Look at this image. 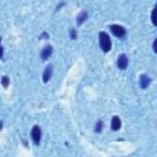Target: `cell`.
Returning a JSON list of instances; mask_svg holds the SVG:
<instances>
[{
    "mask_svg": "<svg viewBox=\"0 0 157 157\" xmlns=\"http://www.w3.org/2000/svg\"><path fill=\"white\" fill-rule=\"evenodd\" d=\"M110 31L115 37H124L125 33H126V29L120 25H112L110 26Z\"/></svg>",
    "mask_w": 157,
    "mask_h": 157,
    "instance_id": "3",
    "label": "cell"
},
{
    "mask_svg": "<svg viewBox=\"0 0 157 157\" xmlns=\"http://www.w3.org/2000/svg\"><path fill=\"white\" fill-rule=\"evenodd\" d=\"M52 52H53L52 45H45V47L42 49V52H40V58H42V60H47V59L50 56Z\"/></svg>",
    "mask_w": 157,
    "mask_h": 157,
    "instance_id": "5",
    "label": "cell"
},
{
    "mask_svg": "<svg viewBox=\"0 0 157 157\" xmlns=\"http://www.w3.org/2000/svg\"><path fill=\"white\" fill-rule=\"evenodd\" d=\"M1 83H2V87H4V88H6V87L9 86V83H10V78H9L7 76H2Z\"/></svg>",
    "mask_w": 157,
    "mask_h": 157,
    "instance_id": "11",
    "label": "cell"
},
{
    "mask_svg": "<svg viewBox=\"0 0 157 157\" xmlns=\"http://www.w3.org/2000/svg\"><path fill=\"white\" fill-rule=\"evenodd\" d=\"M120 126H121V121H120V118L119 117H113L112 118V123H110V128H112V130H114V131H117V130H119L120 129Z\"/></svg>",
    "mask_w": 157,
    "mask_h": 157,
    "instance_id": "6",
    "label": "cell"
},
{
    "mask_svg": "<svg viewBox=\"0 0 157 157\" xmlns=\"http://www.w3.org/2000/svg\"><path fill=\"white\" fill-rule=\"evenodd\" d=\"M102 124H103L102 120H99V121L97 123V125H96V131H97V132H99V131L102 130Z\"/></svg>",
    "mask_w": 157,
    "mask_h": 157,
    "instance_id": "12",
    "label": "cell"
},
{
    "mask_svg": "<svg viewBox=\"0 0 157 157\" xmlns=\"http://www.w3.org/2000/svg\"><path fill=\"white\" fill-rule=\"evenodd\" d=\"M151 21L155 26H157V5L153 7L152 10V13H151Z\"/></svg>",
    "mask_w": 157,
    "mask_h": 157,
    "instance_id": "10",
    "label": "cell"
},
{
    "mask_svg": "<svg viewBox=\"0 0 157 157\" xmlns=\"http://www.w3.org/2000/svg\"><path fill=\"white\" fill-rule=\"evenodd\" d=\"M31 137L33 140V142L36 145H38L40 142V137H42V131H40V128L38 125H34L31 130Z\"/></svg>",
    "mask_w": 157,
    "mask_h": 157,
    "instance_id": "2",
    "label": "cell"
},
{
    "mask_svg": "<svg viewBox=\"0 0 157 157\" xmlns=\"http://www.w3.org/2000/svg\"><path fill=\"white\" fill-rule=\"evenodd\" d=\"M99 45H101V49L107 53L112 48V40H110V37L108 36V33L105 32H99Z\"/></svg>",
    "mask_w": 157,
    "mask_h": 157,
    "instance_id": "1",
    "label": "cell"
},
{
    "mask_svg": "<svg viewBox=\"0 0 157 157\" xmlns=\"http://www.w3.org/2000/svg\"><path fill=\"white\" fill-rule=\"evenodd\" d=\"M148 83H150V78H148V76H146V75H141V77H140V85H141V87H142V88H146V87L148 86Z\"/></svg>",
    "mask_w": 157,
    "mask_h": 157,
    "instance_id": "8",
    "label": "cell"
},
{
    "mask_svg": "<svg viewBox=\"0 0 157 157\" xmlns=\"http://www.w3.org/2000/svg\"><path fill=\"white\" fill-rule=\"evenodd\" d=\"M118 67L120 69V70H125L126 69V66H128V56L125 55V54H121L119 58H118Z\"/></svg>",
    "mask_w": 157,
    "mask_h": 157,
    "instance_id": "4",
    "label": "cell"
},
{
    "mask_svg": "<svg viewBox=\"0 0 157 157\" xmlns=\"http://www.w3.org/2000/svg\"><path fill=\"white\" fill-rule=\"evenodd\" d=\"M86 18H87V12H86V11H82V12H81V13L77 16V21H76V22H77V25L83 23Z\"/></svg>",
    "mask_w": 157,
    "mask_h": 157,
    "instance_id": "9",
    "label": "cell"
},
{
    "mask_svg": "<svg viewBox=\"0 0 157 157\" xmlns=\"http://www.w3.org/2000/svg\"><path fill=\"white\" fill-rule=\"evenodd\" d=\"M71 38H72V39L76 38V32H75V29H71Z\"/></svg>",
    "mask_w": 157,
    "mask_h": 157,
    "instance_id": "14",
    "label": "cell"
},
{
    "mask_svg": "<svg viewBox=\"0 0 157 157\" xmlns=\"http://www.w3.org/2000/svg\"><path fill=\"white\" fill-rule=\"evenodd\" d=\"M152 48H153L155 53H157V38L155 39V42H153V44H152Z\"/></svg>",
    "mask_w": 157,
    "mask_h": 157,
    "instance_id": "13",
    "label": "cell"
},
{
    "mask_svg": "<svg viewBox=\"0 0 157 157\" xmlns=\"http://www.w3.org/2000/svg\"><path fill=\"white\" fill-rule=\"evenodd\" d=\"M52 74H53V67L49 65V66L45 67V70L43 72V82H48L52 77Z\"/></svg>",
    "mask_w": 157,
    "mask_h": 157,
    "instance_id": "7",
    "label": "cell"
}]
</instances>
